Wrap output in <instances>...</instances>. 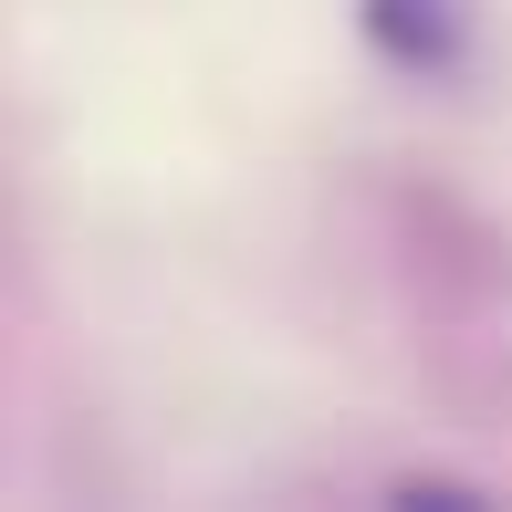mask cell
I'll use <instances>...</instances> for the list:
<instances>
[{"instance_id":"6da1fadb","label":"cell","mask_w":512,"mask_h":512,"mask_svg":"<svg viewBox=\"0 0 512 512\" xmlns=\"http://www.w3.org/2000/svg\"><path fill=\"white\" fill-rule=\"evenodd\" d=\"M356 21L418 84H450L460 63H471V0H356Z\"/></svg>"}]
</instances>
